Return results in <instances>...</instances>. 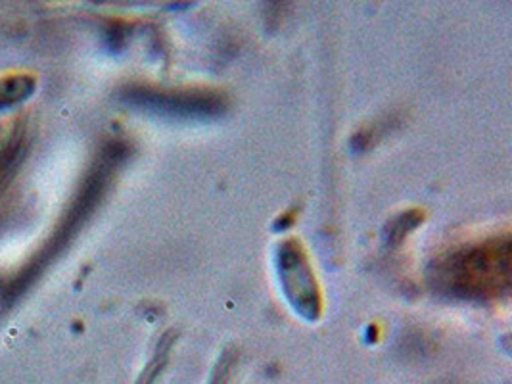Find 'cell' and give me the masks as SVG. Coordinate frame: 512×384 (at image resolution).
Returning a JSON list of instances; mask_svg holds the SVG:
<instances>
[{"mask_svg":"<svg viewBox=\"0 0 512 384\" xmlns=\"http://www.w3.org/2000/svg\"><path fill=\"white\" fill-rule=\"evenodd\" d=\"M436 285L459 298L491 300L511 287V240L495 237L480 244L461 246L432 269Z\"/></svg>","mask_w":512,"mask_h":384,"instance_id":"6da1fadb","label":"cell"},{"mask_svg":"<svg viewBox=\"0 0 512 384\" xmlns=\"http://www.w3.org/2000/svg\"><path fill=\"white\" fill-rule=\"evenodd\" d=\"M280 277L290 302L298 312L315 319L321 312L317 283L311 273L309 262L296 240H288L280 246Z\"/></svg>","mask_w":512,"mask_h":384,"instance_id":"7a4b0ae2","label":"cell"},{"mask_svg":"<svg viewBox=\"0 0 512 384\" xmlns=\"http://www.w3.org/2000/svg\"><path fill=\"white\" fill-rule=\"evenodd\" d=\"M133 100L142 106L183 118H208L217 116L225 110L223 96L204 91H179V93H156V91H137Z\"/></svg>","mask_w":512,"mask_h":384,"instance_id":"3957f363","label":"cell"},{"mask_svg":"<svg viewBox=\"0 0 512 384\" xmlns=\"http://www.w3.org/2000/svg\"><path fill=\"white\" fill-rule=\"evenodd\" d=\"M35 91V79L31 75L18 73L0 77V110L12 108L27 100Z\"/></svg>","mask_w":512,"mask_h":384,"instance_id":"277c9868","label":"cell"}]
</instances>
